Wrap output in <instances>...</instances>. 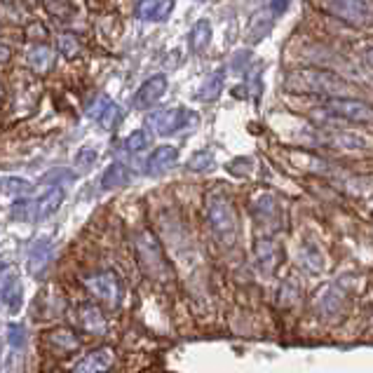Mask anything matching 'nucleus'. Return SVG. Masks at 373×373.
<instances>
[{"instance_id":"obj_35","label":"nucleus","mask_w":373,"mask_h":373,"mask_svg":"<svg viewBox=\"0 0 373 373\" xmlns=\"http://www.w3.org/2000/svg\"><path fill=\"white\" fill-rule=\"evenodd\" d=\"M197 3H204V0H197Z\"/></svg>"},{"instance_id":"obj_22","label":"nucleus","mask_w":373,"mask_h":373,"mask_svg":"<svg viewBox=\"0 0 373 373\" xmlns=\"http://www.w3.org/2000/svg\"><path fill=\"white\" fill-rule=\"evenodd\" d=\"M223 82H225V73H223V70H216V73H211L207 80H204V84H202L200 96L204 99V101H214V99L221 96Z\"/></svg>"},{"instance_id":"obj_25","label":"nucleus","mask_w":373,"mask_h":373,"mask_svg":"<svg viewBox=\"0 0 373 373\" xmlns=\"http://www.w3.org/2000/svg\"><path fill=\"white\" fill-rule=\"evenodd\" d=\"M12 218H17V221H35V202L17 200L12 204Z\"/></svg>"},{"instance_id":"obj_1","label":"nucleus","mask_w":373,"mask_h":373,"mask_svg":"<svg viewBox=\"0 0 373 373\" xmlns=\"http://www.w3.org/2000/svg\"><path fill=\"white\" fill-rule=\"evenodd\" d=\"M284 87L296 94L317 96H350L352 84L327 68H296L284 75Z\"/></svg>"},{"instance_id":"obj_2","label":"nucleus","mask_w":373,"mask_h":373,"mask_svg":"<svg viewBox=\"0 0 373 373\" xmlns=\"http://www.w3.org/2000/svg\"><path fill=\"white\" fill-rule=\"evenodd\" d=\"M207 223L218 242L225 246L235 244L237 211L230 197H225L223 193H211L207 197Z\"/></svg>"},{"instance_id":"obj_30","label":"nucleus","mask_w":373,"mask_h":373,"mask_svg":"<svg viewBox=\"0 0 373 373\" xmlns=\"http://www.w3.org/2000/svg\"><path fill=\"white\" fill-rule=\"evenodd\" d=\"M77 174H73L70 169H52V172H47L45 176L40 179V183H59V181H75Z\"/></svg>"},{"instance_id":"obj_7","label":"nucleus","mask_w":373,"mask_h":373,"mask_svg":"<svg viewBox=\"0 0 373 373\" xmlns=\"http://www.w3.org/2000/svg\"><path fill=\"white\" fill-rule=\"evenodd\" d=\"M84 286L89 289L91 296H96L99 301H106L108 305H118L122 298V284H120L115 272H96L84 277Z\"/></svg>"},{"instance_id":"obj_17","label":"nucleus","mask_w":373,"mask_h":373,"mask_svg":"<svg viewBox=\"0 0 373 373\" xmlns=\"http://www.w3.org/2000/svg\"><path fill=\"white\" fill-rule=\"evenodd\" d=\"M26 63L35 70V73H47L54 63V49H49L47 45H35L33 49H28Z\"/></svg>"},{"instance_id":"obj_13","label":"nucleus","mask_w":373,"mask_h":373,"mask_svg":"<svg viewBox=\"0 0 373 373\" xmlns=\"http://www.w3.org/2000/svg\"><path fill=\"white\" fill-rule=\"evenodd\" d=\"M256 260H258V267L265 274L274 272V267L279 265V246L274 244L270 237L258 239V244H256Z\"/></svg>"},{"instance_id":"obj_14","label":"nucleus","mask_w":373,"mask_h":373,"mask_svg":"<svg viewBox=\"0 0 373 373\" xmlns=\"http://www.w3.org/2000/svg\"><path fill=\"white\" fill-rule=\"evenodd\" d=\"M322 141L327 146H336V148H343V151H362L366 148V139L359 137L357 132H329V134H322Z\"/></svg>"},{"instance_id":"obj_8","label":"nucleus","mask_w":373,"mask_h":373,"mask_svg":"<svg viewBox=\"0 0 373 373\" xmlns=\"http://www.w3.org/2000/svg\"><path fill=\"white\" fill-rule=\"evenodd\" d=\"M167 75H153L148 77V80L141 84L137 89V94H134V108L139 110H146V108H153L155 103L160 101L162 96H165L167 91Z\"/></svg>"},{"instance_id":"obj_27","label":"nucleus","mask_w":373,"mask_h":373,"mask_svg":"<svg viewBox=\"0 0 373 373\" xmlns=\"http://www.w3.org/2000/svg\"><path fill=\"white\" fill-rule=\"evenodd\" d=\"M148 146V134L144 129L132 132L129 137L125 139V151L127 153H141Z\"/></svg>"},{"instance_id":"obj_32","label":"nucleus","mask_w":373,"mask_h":373,"mask_svg":"<svg viewBox=\"0 0 373 373\" xmlns=\"http://www.w3.org/2000/svg\"><path fill=\"white\" fill-rule=\"evenodd\" d=\"M10 56H12V49L5 45V42H0V63H5V61H10Z\"/></svg>"},{"instance_id":"obj_9","label":"nucleus","mask_w":373,"mask_h":373,"mask_svg":"<svg viewBox=\"0 0 373 373\" xmlns=\"http://www.w3.org/2000/svg\"><path fill=\"white\" fill-rule=\"evenodd\" d=\"M87 115L91 120H96V122L101 125L103 129H113V127L120 122V106L113 101V99L99 94L94 99V103L89 106Z\"/></svg>"},{"instance_id":"obj_16","label":"nucleus","mask_w":373,"mask_h":373,"mask_svg":"<svg viewBox=\"0 0 373 373\" xmlns=\"http://www.w3.org/2000/svg\"><path fill=\"white\" fill-rule=\"evenodd\" d=\"M0 296H3V301L7 303V310L14 315L21 310V301H24V291H21V284L19 279L14 277V274H5L3 279V289H0Z\"/></svg>"},{"instance_id":"obj_10","label":"nucleus","mask_w":373,"mask_h":373,"mask_svg":"<svg viewBox=\"0 0 373 373\" xmlns=\"http://www.w3.org/2000/svg\"><path fill=\"white\" fill-rule=\"evenodd\" d=\"M179 162V151L174 146H160L151 153L146 160V174L148 176H162Z\"/></svg>"},{"instance_id":"obj_36","label":"nucleus","mask_w":373,"mask_h":373,"mask_svg":"<svg viewBox=\"0 0 373 373\" xmlns=\"http://www.w3.org/2000/svg\"><path fill=\"white\" fill-rule=\"evenodd\" d=\"M28 3H33V0H28Z\"/></svg>"},{"instance_id":"obj_6","label":"nucleus","mask_w":373,"mask_h":373,"mask_svg":"<svg viewBox=\"0 0 373 373\" xmlns=\"http://www.w3.org/2000/svg\"><path fill=\"white\" fill-rule=\"evenodd\" d=\"M329 14L352 26H369L373 21V10L366 0H329Z\"/></svg>"},{"instance_id":"obj_4","label":"nucleus","mask_w":373,"mask_h":373,"mask_svg":"<svg viewBox=\"0 0 373 373\" xmlns=\"http://www.w3.org/2000/svg\"><path fill=\"white\" fill-rule=\"evenodd\" d=\"M200 122V115L190 108H169V110H155L146 118V125L158 134V137H174L179 132L193 129Z\"/></svg>"},{"instance_id":"obj_12","label":"nucleus","mask_w":373,"mask_h":373,"mask_svg":"<svg viewBox=\"0 0 373 373\" xmlns=\"http://www.w3.org/2000/svg\"><path fill=\"white\" fill-rule=\"evenodd\" d=\"M174 10V0H139L137 17L141 21H165Z\"/></svg>"},{"instance_id":"obj_34","label":"nucleus","mask_w":373,"mask_h":373,"mask_svg":"<svg viewBox=\"0 0 373 373\" xmlns=\"http://www.w3.org/2000/svg\"><path fill=\"white\" fill-rule=\"evenodd\" d=\"M286 3H289V0H272V7H270V10H272V12H282V7H286Z\"/></svg>"},{"instance_id":"obj_5","label":"nucleus","mask_w":373,"mask_h":373,"mask_svg":"<svg viewBox=\"0 0 373 373\" xmlns=\"http://www.w3.org/2000/svg\"><path fill=\"white\" fill-rule=\"evenodd\" d=\"M327 113H331L334 118H341L345 122H355V125H373V106L362 101L355 96H331L324 103Z\"/></svg>"},{"instance_id":"obj_19","label":"nucleus","mask_w":373,"mask_h":373,"mask_svg":"<svg viewBox=\"0 0 373 373\" xmlns=\"http://www.w3.org/2000/svg\"><path fill=\"white\" fill-rule=\"evenodd\" d=\"M129 181V169H127L122 162H113L110 167H106V172L101 176V188L103 190H113L120 188Z\"/></svg>"},{"instance_id":"obj_21","label":"nucleus","mask_w":373,"mask_h":373,"mask_svg":"<svg viewBox=\"0 0 373 373\" xmlns=\"http://www.w3.org/2000/svg\"><path fill=\"white\" fill-rule=\"evenodd\" d=\"M80 320H82V327L87 331H91V334H101V331L106 329L103 315L96 305H82L80 308Z\"/></svg>"},{"instance_id":"obj_29","label":"nucleus","mask_w":373,"mask_h":373,"mask_svg":"<svg viewBox=\"0 0 373 373\" xmlns=\"http://www.w3.org/2000/svg\"><path fill=\"white\" fill-rule=\"evenodd\" d=\"M7 341L12 348H24L26 345V327L24 324H10L7 327Z\"/></svg>"},{"instance_id":"obj_15","label":"nucleus","mask_w":373,"mask_h":373,"mask_svg":"<svg viewBox=\"0 0 373 373\" xmlns=\"http://www.w3.org/2000/svg\"><path fill=\"white\" fill-rule=\"evenodd\" d=\"M61 202H63V190L59 186L49 188L47 193L35 202V221H45V218H49L61 207Z\"/></svg>"},{"instance_id":"obj_31","label":"nucleus","mask_w":373,"mask_h":373,"mask_svg":"<svg viewBox=\"0 0 373 373\" xmlns=\"http://www.w3.org/2000/svg\"><path fill=\"white\" fill-rule=\"evenodd\" d=\"M59 49L63 52V56H75L77 52H80V42H77L73 35H61L59 38Z\"/></svg>"},{"instance_id":"obj_11","label":"nucleus","mask_w":373,"mask_h":373,"mask_svg":"<svg viewBox=\"0 0 373 373\" xmlns=\"http://www.w3.org/2000/svg\"><path fill=\"white\" fill-rule=\"evenodd\" d=\"M113 362H115V352L110 348L91 350L89 355L82 357V362L75 366V373H103L110 369Z\"/></svg>"},{"instance_id":"obj_26","label":"nucleus","mask_w":373,"mask_h":373,"mask_svg":"<svg viewBox=\"0 0 373 373\" xmlns=\"http://www.w3.org/2000/svg\"><path fill=\"white\" fill-rule=\"evenodd\" d=\"M49 341H52L54 345H59V348H63V350H77V345H80L70 331H63V329L52 331V334H49Z\"/></svg>"},{"instance_id":"obj_20","label":"nucleus","mask_w":373,"mask_h":373,"mask_svg":"<svg viewBox=\"0 0 373 373\" xmlns=\"http://www.w3.org/2000/svg\"><path fill=\"white\" fill-rule=\"evenodd\" d=\"M188 42H190V49H193V52H202V49L209 45L211 42V24L207 19L195 21L193 28H190Z\"/></svg>"},{"instance_id":"obj_33","label":"nucleus","mask_w":373,"mask_h":373,"mask_svg":"<svg viewBox=\"0 0 373 373\" xmlns=\"http://www.w3.org/2000/svg\"><path fill=\"white\" fill-rule=\"evenodd\" d=\"M364 61H366V66L373 68V45H369L364 49Z\"/></svg>"},{"instance_id":"obj_24","label":"nucleus","mask_w":373,"mask_h":373,"mask_svg":"<svg viewBox=\"0 0 373 373\" xmlns=\"http://www.w3.org/2000/svg\"><path fill=\"white\" fill-rule=\"evenodd\" d=\"M188 169L190 172H209V169H214V155L209 151L195 153L193 158L188 160Z\"/></svg>"},{"instance_id":"obj_3","label":"nucleus","mask_w":373,"mask_h":373,"mask_svg":"<svg viewBox=\"0 0 373 373\" xmlns=\"http://www.w3.org/2000/svg\"><path fill=\"white\" fill-rule=\"evenodd\" d=\"M134 249H137L141 270H144L148 277L155 282L169 279L172 270H169L165 251H162V244L158 242V237H155L151 230H141L139 235L134 237Z\"/></svg>"},{"instance_id":"obj_18","label":"nucleus","mask_w":373,"mask_h":373,"mask_svg":"<svg viewBox=\"0 0 373 373\" xmlns=\"http://www.w3.org/2000/svg\"><path fill=\"white\" fill-rule=\"evenodd\" d=\"M49 256H52V244H49V239H38L33 246H31V253H28V270L31 272H40L42 267L49 263Z\"/></svg>"},{"instance_id":"obj_23","label":"nucleus","mask_w":373,"mask_h":373,"mask_svg":"<svg viewBox=\"0 0 373 373\" xmlns=\"http://www.w3.org/2000/svg\"><path fill=\"white\" fill-rule=\"evenodd\" d=\"M31 188L33 186L26 179H14V176L0 181V193H5L7 197H17V200H19V195L31 193Z\"/></svg>"},{"instance_id":"obj_28","label":"nucleus","mask_w":373,"mask_h":373,"mask_svg":"<svg viewBox=\"0 0 373 373\" xmlns=\"http://www.w3.org/2000/svg\"><path fill=\"white\" fill-rule=\"evenodd\" d=\"M96 151L94 148H80L75 155V167L80 169V172H87V169L94 167V162H96Z\"/></svg>"}]
</instances>
